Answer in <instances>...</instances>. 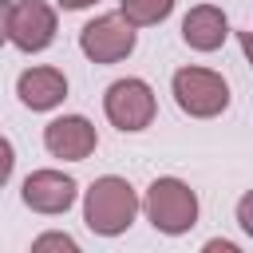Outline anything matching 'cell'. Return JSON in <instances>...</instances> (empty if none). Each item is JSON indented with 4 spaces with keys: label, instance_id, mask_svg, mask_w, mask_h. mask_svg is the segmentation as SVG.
Listing matches in <instances>:
<instances>
[{
    "label": "cell",
    "instance_id": "6da1fadb",
    "mask_svg": "<svg viewBox=\"0 0 253 253\" xmlns=\"http://www.w3.org/2000/svg\"><path fill=\"white\" fill-rule=\"evenodd\" d=\"M142 210V198L134 194V186L119 174H103L91 182V190L83 194V221L91 233L99 237H119L134 225Z\"/></svg>",
    "mask_w": 253,
    "mask_h": 253
},
{
    "label": "cell",
    "instance_id": "7a4b0ae2",
    "mask_svg": "<svg viewBox=\"0 0 253 253\" xmlns=\"http://www.w3.org/2000/svg\"><path fill=\"white\" fill-rule=\"evenodd\" d=\"M142 210H146V221L166 237L190 233L198 225V194L182 178H154L146 186Z\"/></svg>",
    "mask_w": 253,
    "mask_h": 253
},
{
    "label": "cell",
    "instance_id": "3957f363",
    "mask_svg": "<svg viewBox=\"0 0 253 253\" xmlns=\"http://www.w3.org/2000/svg\"><path fill=\"white\" fill-rule=\"evenodd\" d=\"M170 91L190 119H217L229 107V83L210 67H178L170 79Z\"/></svg>",
    "mask_w": 253,
    "mask_h": 253
},
{
    "label": "cell",
    "instance_id": "277c9868",
    "mask_svg": "<svg viewBox=\"0 0 253 253\" xmlns=\"http://www.w3.org/2000/svg\"><path fill=\"white\" fill-rule=\"evenodd\" d=\"M154 107H158V103H154L150 83H146V79H134V75L115 79V83L107 87V95H103V111H107L111 126H119L123 134L146 130V126L154 123Z\"/></svg>",
    "mask_w": 253,
    "mask_h": 253
},
{
    "label": "cell",
    "instance_id": "5b68a950",
    "mask_svg": "<svg viewBox=\"0 0 253 253\" xmlns=\"http://www.w3.org/2000/svg\"><path fill=\"white\" fill-rule=\"evenodd\" d=\"M134 24L123 16V12H107V16H95L91 24H83L79 32V51L91 59V63H119L134 51Z\"/></svg>",
    "mask_w": 253,
    "mask_h": 253
},
{
    "label": "cell",
    "instance_id": "8992f818",
    "mask_svg": "<svg viewBox=\"0 0 253 253\" xmlns=\"http://www.w3.org/2000/svg\"><path fill=\"white\" fill-rule=\"evenodd\" d=\"M20 198H24L28 210L55 217V213H67L75 206L79 182L71 174H63V170H32L24 178V186H20Z\"/></svg>",
    "mask_w": 253,
    "mask_h": 253
},
{
    "label": "cell",
    "instance_id": "52a82bcc",
    "mask_svg": "<svg viewBox=\"0 0 253 253\" xmlns=\"http://www.w3.org/2000/svg\"><path fill=\"white\" fill-rule=\"evenodd\" d=\"M8 40L20 51H43L55 40V8L43 0H16L12 20H8Z\"/></svg>",
    "mask_w": 253,
    "mask_h": 253
},
{
    "label": "cell",
    "instance_id": "ba28073f",
    "mask_svg": "<svg viewBox=\"0 0 253 253\" xmlns=\"http://www.w3.org/2000/svg\"><path fill=\"white\" fill-rule=\"evenodd\" d=\"M43 146H47L51 158L83 162L87 154H95L99 134H95V123H87L83 115H59L43 126Z\"/></svg>",
    "mask_w": 253,
    "mask_h": 253
},
{
    "label": "cell",
    "instance_id": "9c48e42d",
    "mask_svg": "<svg viewBox=\"0 0 253 253\" xmlns=\"http://www.w3.org/2000/svg\"><path fill=\"white\" fill-rule=\"evenodd\" d=\"M16 95L28 111H51L67 99V75L59 67H28L16 79Z\"/></svg>",
    "mask_w": 253,
    "mask_h": 253
},
{
    "label": "cell",
    "instance_id": "30bf717a",
    "mask_svg": "<svg viewBox=\"0 0 253 253\" xmlns=\"http://www.w3.org/2000/svg\"><path fill=\"white\" fill-rule=\"evenodd\" d=\"M225 36H229V20L213 4H198L182 16V40L194 51H217L225 43Z\"/></svg>",
    "mask_w": 253,
    "mask_h": 253
},
{
    "label": "cell",
    "instance_id": "8fae6325",
    "mask_svg": "<svg viewBox=\"0 0 253 253\" xmlns=\"http://www.w3.org/2000/svg\"><path fill=\"white\" fill-rule=\"evenodd\" d=\"M119 12L134 28H150V24H162L174 12V0H119Z\"/></svg>",
    "mask_w": 253,
    "mask_h": 253
},
{
    "label": "cell",
    "instance_id": "7c38bea8",
    "mask_svg": "<svg viewBox=\"0 0 253 253\" xmlns=\"http://www.w3.org/2000/svg\"><path fill=\"white\" fill-rule=\"evenodd\" d=\"M32 249H36V253H43V249H67V253H75L79 245H75V237H67V233H40V237L32 241Z\"/></svg>",
    "mask_w": 253,
    "mask_h": 253
},
{
    "label": "cell",
    "instance_id": "4fadbf2b",
    "mask_svg": "<svg viewBox=\"0 0 253 253\" xmlns=\"http://www.w3.org/2000/svg\"><path fill=\"white\" fill-rule=\"evenodd\" d=\"M237 225L245 229V237H253V190L237 198Z\"/></svg>",
    "mask_w": 253,
    "mask_h": 253
},
{
    "label": "cell",
    "instance_id": "5bb4252c",
    "mask_svg": "<svg viewBox=\"0 0 253 253\" xmlns=\"http://www.w3.org/2000/svg\"><path fill=\"white\" fill-rule=\"evenodd\" d=\"M12 170H16V150H12V142L0 134V186L12 178Z\"/></svg>",
    "mask_w": 253,
    "mask_h": 253
},
{
    "label": "cell",
    "instance_id": "9a60e30c",
    "mask_svg": "<svg viewBox=\"0 0 253 253\" xmlns=\"http://www.w3.org/2000/svg\"><path fill=\"white\" fill-rule=\"evenodd\" d=\"M8 20H12V0H0V43H8Z\"/></svg>",
    "mask_w": 253,
    "mask_h": 253
},
{
    "label": "cell",
    "instance_id": "2e32d148",
    "mask_svg": "<svg viewBox=\"0 0 253 253\" xmlns=\"http://www.w3.org/2000/svg\"><path fill=\"white\" fill-rule=\"evenodd\" d=\"M237 43H241V51H245V59L253 67V32H237Z\"/></svg>",
    "mask_w": 253,
    "mask_h": 253
},
{
    "label": "cell",
    "instance_id": "e0dca14e",
    "mask_svg": "<svg viewBox=\"0 0 253 253\" xmlns=\"http://www.w3.org/2000/svg\"><path fill=\"white\" fill-rule=\"evenodd\" d=\"M206 249H210V253H217V249H221V253H237L233 241H206Z\"/></svg>",
    "mask_w": 253,
    "mask_h": 253
},
{
    "label": "cell",
    "instance_id": "ac0fdd59",
    "mask_svg": "<svg viewBox=\"0 0 253 253\" xmlns=\"http://www.w3.org/2000/svg\"><path fill=\"white\" fill-rule=\"evenodd\" d=\"M95 0H59V8L63 12H79V8H91Z\"/></svg>",
    "mask_w": 253,
    "mask_h": 253
}]
</instances>
